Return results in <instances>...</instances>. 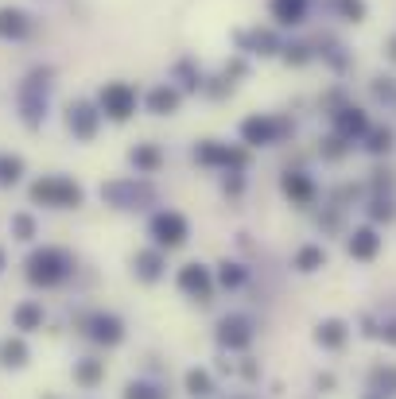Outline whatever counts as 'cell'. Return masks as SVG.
Instances as JSON below:
<instances>
[{
    "label": "cell",
    "instance_id": "cell-1",
    "mask_svg": "<svg viewBox=\"0 0 396 399\" xmlns=\"http://www.w3.org/2000/svg\"><path fill=\"white\" fill-rule=\"evenodd\" d=\"M62 275H67V256L55 248H43L35 252L32 260H27V279L32 283H43V287H51V283H59Z\"/></svg>",
    "mask_w": 396,
    "mask_h": 399
},
{
    "label": "cell",
    "instance_id": "cell-2",
    "mask_svg": "<svg viewBox=\"0 0 396 399\" xmlns=\"http://www.w3.org/2000/svg\"><path fill=\"white\" fill-rule=\"evenodd\" d=\"M32 198L35 202H47V206H78L82 202V190L67 178H47V183H35L32 186Z\"/></svg>",
    "mask_w": 396,
    "mask_h": 399
},
{
    "label": "cell",
    "instance_id": "cell-3",
    "mask_svg": "<svg viewBox=\"0 0 396 399\" xmlns=\"http://www.w3.org/2000/svg\"><path fill=\"white\" fill-rule=\"evenodd\" d=\"M102 108L109 113L113 120H128V117L136 113V93H132V85H125V82L105 85V90H102Z\"/></svg>",
    "mask_w": 396,
    "mask_h": 399
},
{
    "label": "cell",
    "instance_id": "cell-4",
    "mask_svg": "<svg viewBox=\"0 0 396 399\" xmlns=\"http://www.w3.org/2000/svg\"><path fill=\"white\" fill-rule=\"evenodd\" d=\"M152 237L160 248H179V244L186 241V221L179 214H160L152 221Z\"/></svg>",
    "mask_w": 396,
    "mask_h": 399
},
{
    "label": "cell",
    "instance_id": "cell-5",
    "mask_svg": "<svg viewBox=\"0 0 396 399\" xmlns=\"http://www.w3.org/2000/svg\"><path fill=\"white\" fill-rule=\"evenodd\" d=\"M179 287H183L186 295H194L198 302H210V291H214L210 272H206L203 264H186L183 272H179Z\"/></svg>",
    "mask_w": 396,
    "mask_h": 399
},
{
    "label": "cell",
    "instance_id": "cell-6",
    "mask_svg": "<svg viewBox=\"0 0 396 399\" xmlns=\"http://www.w3.org/2000/svg\"><path fill=\"white\" fill-rule=\"evenodd\" d=\"M90 337L102 341V345H117V341L125 337V326H121V318H113V314H93L90 318Z\"/></svg>",
    "mask_w": 396,
    "mask_h": 399
},
{
    "label": "cell",
    "instance_id": "cell-7",
    "mask_svg": "<svg viewBox=\"0 0 396 399\" xmlns=\"http://www.w3.org/2000/svg\"><path fill=\"white\" fill-rule=\"evenodd\" d=\"M218 337H221V345H229V349H245V345L253 341V330H249L245 318H226V322L218 326Z\"/></svg>",
    "mask_w": 396,
    "mask_h": 399
},
{
    "label": "cell",
    "instance_id": "cell-8",
    "mask_svg": "<svg viewBox=\"0 0 396 399\" xmlns=\"http://www.w3.org/2000/svg\"><path fill=\"white\" fill-rule=\"evenodd\" d=\"M276 132H280V128L272 125V120H264V117H249L241 125L245 144H272V140H276Z\"/></svg>",
    "mask_w": 396,
    "mask_h": 399
},
{
    "label": "cell",
    "instance_id": "cell-9",
    "mask_svg": "<svg viewBox=\"0 0 396 399\" xmlns=\"http://www.w3.org/2000/svg\"><path fill=\"white\" fill-rule=\"evenodd\" d=\"M93 128H97V113H93V105H70V132L82 136V140H90Z\"/></svg>",
    "mask_w": 396,
    "mask_h": 399
},
{
    "label": "cell",
    "instance_id": "cell-10",
    "mask_svg": "<svg viewBox=\"0 0 396 399\" xmlns=\"http://www.w3.org/2000/svg\"><path fill=\"white\" fill-rule=\"evenodd\" d=\"M381 248V237L373 233V229H357L354 237H350V256L354 260H373Z\"/></svg>",
    "mask_w": 396,
    "mask_h": 399
},
{
    "label": "cell",
    "instance_id": "cell-11",
    "mask_svg": "<svg viewBox=\"0 0 396 399\" xmlns=\"http://www.w3.org/2000/svg\"><path fill=\"white\" fill-rule=\"evenodd\" d=\"M27 31V16L20 8H0V35L4 39H20Z\"/></svg>",
    "mask_w": 396,
    "mask_h": 399
},
{
    "label": "cell",
    "instance_id": "cell-12",
    "mask_svg": "<svg viewBox=\"0 0 396 399\" xmlns=\"http://www.w3.org/2000/svg\"><path fill=\"white\" fill-rule=\"evenodd\" d=\"M319 345H327V349H342L346 345V322H338V318H327V322L319 326Z\"/></svg>",
    "mask_w": 396,
    "mask_h": 399
},
{
    "label": "cell",
    "instance_id": "cell-13",
    "mask_svg": "<svg viewBox=\"0 0 396 399\" xmlns=\"http://www.w3.org/2000/svg\"><path fill=\"white\" fill-rule=\"evenodd\" d=\"M0 365H8V368H20L27 365V345L20 337H4L0 341Z\"/></svg>",
    "mask_w": 396,
    "mask_h": 399
},
{
    "label": "cell",
    "instance_id": "cell-14",
    "mask_svg": "<svg viewBox=\"0 0 396 399\" xmlns=\"http://www.w3.org/2000/svg\"><path fill=\"white\" fill-rule=\"evenodd\" d=\"M307 12V0H272V16L280 24H299Z\"/></svg>",
    "mask_w": 396,
    "mask_h": 399
},
{
    "label": "cell",
    "instance_id": "cell-15",
    "mask_svg": "<svg viewBox=\"0 0 396 399\" xmlns=\"http://www.w3.org/2000/svg\"><path fill=\"white\" fill-rule=\"evenodd\" d=\"M148 108L160 113V117H168V113H175V108H179V93L168 90V85H160V90L148 93Z\"/></svg>",
    "mask_w": 396,
    "mask_h": 399
},
{
    "label": "cell",
    "instance_id": "cell-16",
    "mask_svg": "<svg viewBox=\"0 0 396 399\" xmlns=\"http://www.w3.org/2000/svg\"><path fill=\"white\" fill-rule=\"evenodd\" d=\"M198 159H203V163H233V167H241L245 163V155L241 151H226V148H218V144H206L203 151H198Z\"/></svg>",
    "mask_w": 396,
    "mask_h": 399
},
{
    "label": "cell",
    "instance_id": "cell-17",
    "mask_svg": "<svg viewBox=\"0 0 396 399\" xmlns=\"http://www.w3.org/2000/svg\"><path fill=\"white\" fill-rule=\"evenodd\" d=\"M186 391H191L194 399L214 396V380H210V372H203V368H191V372H186Z\"/></svg>",
    "mask_w": 396,
    "mask_h": 399
},
{
    "label": "cell",
    "instance_id": "cell-18",
    "mask_svg": "<svg viewBox=\"0 0 396 399\" xmlns=\"http://www.w3.org/2000/svg\"><path fill=\"white\" fill-rule=\"evenodd\" d=\"M322 264H327V252H322L319 244H307V248H299V256H295V267H299V272H319Z\"/></svg>",
    "mask_w": 396,
    "mask_h": 399
},
{
    "label": "cell",
    "instance_id": "cell-19",
    "mask_svg": "<svg viewBox=\"0 0 396 399\" xmlns=\"http://www.w3.org/2000/svg\"><path fill=\"white\" fill-rule=\"evenodd\" d=\"M74 380L86 384V388L102 384V380H105V365H102V360H82V365L74 368Z\"/></svg>",
    "mask_w": 396,
    "mask_h": 399
},
{
    "label": "cell",
    "instance_id": "cell-20",
    "mask_svg": "<svg viewBox=\"0 0 396 399\" xmlns=\"http://www.w3.org/2000/svg\"><path fill=\"white\" fill-rule=\"evenodd\" d=\"M284 190H287V198H295V202H303V206H307V202L315 198V186L307 183L303 175H287V178H284Z\"/></svg>",
    "mask_w": 396,
    "mask_h": 399
},
{
    "label": "cell",
    "instance_id": "cell-21",
    "mask_svg": "<svg viewBox=\"0 0 396 399\" xmlns=\"http://www.w3.org/2000/svg\"><path fill=\"white\" fill-rule=\"evenodd\" d=\"M338 128H342V136H362L365 132V113L362 108H346V113H338Z\"/></svg>",
    "mask_w": 396,
    "mask_h": 399
},
{
    "label": "cell",
    "instance_id": "cell-22",
    "mask_svg": "<svg viewBox=\"0 0 396 399\" xmlns=\"http://www.w3.org/2000/svg\"><path fill=\"white\" fill-rule=\"evenodd\" d=\"M160 267H163L160 252H140V256H136V272H140V279H160Z\"/></svg>",
    "mask_w": 396,
    "mask_h": 399
},
{
    "label": "cell",
    "instance_id": "cell-23",
    "mask_svg": "<svg viewBox=\"0 0 396 399\" xmlns=\"http://www.w3.org/2000/svg\"><path fill=\"white\" fill-rule=\"evenodd\" d=\"M39 326H43V307L24 302V307L16 310V330H39Z\"/></svg>",
    "mask_w": 396,
    "mask_h": 399
},
{
    "label": "cell",
    "instance_id": "cell-24",
    "mask_svg": "<svg viewBox=\"0 0 396 399\" xmlns=\"http://www.w3.org/2000/svg\"><path fill=\"white\" fill-rule=\"evenodd\" d=\"M132 163L140 167V171H156V167H160V151H156V148H136L132 151Z\"/></svg>",
    "mask_w": 396,
    "mask_h": 399
},
{
    "label": "cell",
    "instance_id": "cell-25",
    "mask_svg": "<svg viewBox=\"0 0 396 399\" xmlns=\"http://www.w3.org/2000/svg\"><path fill=\"white\" fill-rule=\"evenodd\" d=\"M218 279H221V287H241V283H245V272H241L237 264H221Z\"/></svg>",
    "mask_w": 396,
    "mask_h": 399
},
{
    "label": "cell",
    "instance_id": "cell-26",
    "mask_svg": "<svg viewBox=\"0 0 396 399\" xmlns=\"http://www.w3.org/2000/svg\"><path fill=\"white\" fill-rule=\"evenodd\" d=\"M20 171H24V163H20V159H0V183H4V186L16 183Z\"/></svg>",
    "mask_w": 396,
    "mask_h": 399
},
{
    "label": "cell",
    "instance_id": "cell-27",
    "mask_svg": "<svg viewBox=\"0 0 396 399\" xmlns=\"http://www.w3.org/2000/svg\"><path fill=\"white\" fill-rule=\"evenodd\" d=\"M125 399H163L156 388H148V384H128L125 388Z\"/></svg>",
    "mask_w": 396,
    "mask_h": 399
},
{
    "label": "cell",
    "instance_id": "cell-28",
    "mask_svg": "<svg viewBox=\"0 0 396 399\" xmlns=\"http://www.w3.org/2000/svg\"><path fill=\"white\" fill-rule=\"evenodd\" d=\"M369 151H377V155H381V151H388V148H392V132H388V128H381V132H373L369 136Z\"/></svg>",
    "mask_w": 396,
    "mask_h": 399
},
{
    "label": "cell",
    "instance_id": "cell-29",
    "mask_svg": "<svg viewBox=\"0 0 396 399\" xmlns=\"http://www.w3.org/2000/svg\"><path fill=\"white\" fill-rule=\"evenodd\" d=\"M342 16L357 24V20H365V4L362 0H342Z\"/></svg>",
    "mask_w": 396,
    "mask_h": 399
},
{
    "label": "cell",
    "instance_id": "cell-30",
    "mask_svg": "<svg viewBox=\"0 0 396 399\" xmlns=\"http://www.w3.org/2000/svg\"><path fill=\"white\" fill-rule=\"evenodd\" d=\"M16 233H20V241H32V233H35V225H32V217H16Z\"/></svg>",
    "mask_w": 396,
    "mask_h": 399
},
{
    "label": "cell",
    "instance_id": "cell-31",
    "mask_svg": "<svg viewBox=\"0 0 396 399\" xmlns=\"http://www.w3.org/2000/svg\"><path fill=\"white\" fill-rule=\"evenodd\" d=\"M373 384H388V388H396V368H377V372H373Z\"/></svg>",
    "mask_w": 396,
    "mask_h": 399
},
{
    "label": "cell",
    "instance_id": "cell-32",
    "mask_svg": "<svg viewBox=\"0 0 396 399\" xmlns=\"http://www.w3.org/2000/svg\"><path fill=\"white\" fill-rule=\"evenodd\" d=\"M392 214H396V209L388 206V202H377V206H373V217H377V221H381V217H385V221H392Z\"/></svg>",
    "mask_w": 396,
    "mask_h": 399
},
{
    "label": "cell",
    "instance_id": "cell-33",
    "mask_svg": "<svg viewBox=\"0 0 396 399\" xmlns=\"http://www.w3.org/2000/svg\"><path fill=\"white\" fill-rule=\"evenodd\" d=\"M287 62H307V47H287Z\"/></svg>",
    "mask_w": 396,
    "mask_h": 399
},
{
    "label": "cell",
    "instance_id": "cell-34",
    "mask_svg": "<svg viewBox=\"0 0 396 399\" xmlns=\"http://www.w3.org/2000/svg\"><path fill=\"white\" fill-rule=\"evenodd\" d=\"M385 341H388V345H396V322L385 326Z\"/></svg>",
    "mask_w": 396,
    "mask_h": 399
},
{
    "label": "cell",
    "instance_id": "cell-35",
    "mask_svg": "<svg viewBox=\"0 0 396 399\" xmlns=\"http://www.w3.org/2000/svg\"><path fill=\"white\" fill-rule=\"evenodd\" d=\"M388 55H392V59H396V39H392V47H388Z\"/></svg>",
    "mask_w": 396,
    "mask_h": 399
},
{
    "label": "cell",
    "instance_id": "cell-36",
    "mask_svg": "<svg viewBox=\"0 0 396 399\" xmlns=\"http://www.w3.org/2000/svg\"><path fill=\"white\" fill-rule=\"evenodd\" d=\"M0 267H4V252H0Z\"/></svg>",
    "mask_w": 396,
    "mask_h": 399
},
{
    "label": "cell",
    "instance_id": "cell-37",
    "mask_svg": "<svg viewBox=\"0 0 396 399\" xmlns=\"http://www.w3.org/2000/svg\"><path fill=\"white\" fill-rule=\"evenodd\" d=\"M369 399H377V396H369Z\"/></svg>",
    "mask_w": 396,
    "mask_h": 399
}]
</instances>
